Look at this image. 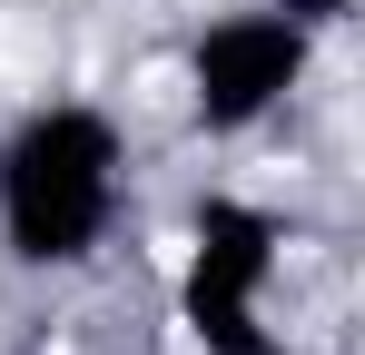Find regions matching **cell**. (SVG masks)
<instances>
[{
  "label": "cell",
  "mask_w": 365,
  "mask_h": 355,
  "mask_svg": "<svg viewBox=\"0 0 365 355\" xmlns=\"http://www.w3.org/2000/svg\"><path fill=\"white\" fill-rule=\"evenodd\" d=\"M287 20H306V30H326V20H346V0H287Z\"/></svg>",
  "instance_id": "3957f363"
},
{
  "label": "cell",
  "mask_w": 365,
  "mask_h": 355,
  "mask_svg": "<svg viewBox=\"0 0 365 355\" xmlns=\"http://www.w3.org/2000/svg\"><path fill=\"white\" fill-rule=\"evenodd\" d=\"M306 20L267 10V20H217L197 59H187V89H197V118L207 128H257L267 109H287L306 79Z\"/></svg>",
  "instance_id": "7a4b0ae2"
},
{
  "label": "cell",
  "mask_w": 365,
  "mask_h": 355,
  "mask_svg": "<svg viewBox=\"0 0 365 355\" xmlns=\"http://www.w3.org/2000/svg\"><path fill=\"white\" fill-rule=\"evenodd\" d=\"M109 128L79 109H50L20 128V148L0 158V197H10V237L20 257H89V237L119 207V168H109Z\"/></svg>",
  "instance_id": "6da1fadb"
}]
</instances>
